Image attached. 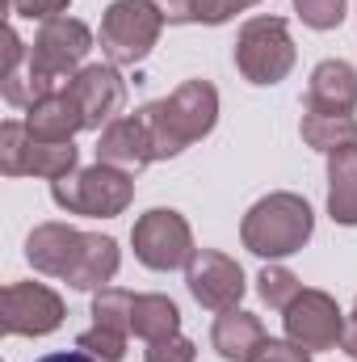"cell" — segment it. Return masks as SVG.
<instances>
[{
  "instance_id": "cell-15",
  "label": "cell",
  "mask_w": 357,
  "mask_h": 362,
  "mask_svg": "<svg viewBox=\"0 0 357 362\" xmlns=\"http://www.w3.org/2000/svg\"><path fill=\"white\" fill-rule=\"evenodd\" d=\"M307 110L320 114H353L357 110V68L345 59H324L315 64L307 81Z\"/></svg>"
},
{
  "instance_id": "cell-20",
  "label": "cell",
  "mask_w": 357,
  "mask_h": 362,
  "mask_svg": "<svg viewBox=\"0 0 357 362\" xmlns=\"http://www.w3.org/2000/svg\"><path fill=\"white\" fill-rule=\"evenodd\" d=\"M131 333H135V337H143L147 346H152V341H164V337H177V333H181V308L169 299V295H160V291L135 295Z\"/></svg>"
},
{
  "instance_id": "cell-18",
  "label": "cell",
  "mask_w": 357,
  "mask_h": 362,
  "mask_svg": "<svg viewBox=\"0 0 357 362\" xmlns=\"http://www.w3.org/2000/svg\"><path fill=\"white\" fill-rule=\"evenodd\" d=\"M122 266V249L114 236H101V232H85V249L76 257L72 274L63 278L72 291H101L114 282V274Z\"/></svg>"
},
{
  "instance_id": "cell-11",
  "label": "cell",
  "mask_w": 357,
  "mask_h": 362,
  "mask_svg": "<svg viewBox=\"0 0 357 362\" xmlns=\"http://www.w3.org/2000/svg\"><path fill=\"white\" fill-rule=\"evenodd\" d=\"M185 286L189 295L206 308V312H227V308H240L248 282L236 257L219 253V249H198L185 266Z\"/></svg>"
},
{
  "instance_id": "cell-27",
  "label": "cell",
  "mask_w": 357,
  "mask_h": 362,
  "mask_svg": "<svg viewBox=\"0 0 357 362\" xmlns=\"http://www.w3.org/2000/svg\"><path fill=\"white\" fill-rule=\"evenodd\" d=\"M248 362H311V350L294 346L290 337H265Z\"/></svg>"
},
{
  "instance_id": "cell-10",
  "label": "cell",
  "mask_w": 357,
  "mask_h": 362,
  "mask_svg": "<svg viewBox=\"0 0 357 362\" xmlns=\"http://www.w3.org/2000/svg\"><path fill=\"white\" fill-rule=\"evenodd\" d=\"M286 320V337L303 350H337L341 346V333H345V312L341 303L328 295V291H315V286H303L298 299L282 312Z\"/></svg>"
},
{
  "instance_id": "cell-26",
  "label": "cell",
  "mask_w": 357,
  "mask_h": 362,
  "mask_svg": "<svg viewBox=\"0 0 357 362\" xmlns=\"http://www.w3.org/2000/svg\"><path fill=\"white\" fill-rule=\"evenodd\" d=\"M253 4H261V0H198L193 25H223V21H231L236 13H244Z\"/></svg>"
},
{
  "instance_id": "cell-2",
  "label": "cell",
  "mask_w": 357,
  "mask_h": 362,
  "mask_svg": "<svg viewBox=\"0 0 357 362\" xmlns=\"http://www.w3.org/2000/svg\"><path fill=\"white\" fill-rule=\"evenodd\" d=\"M143 127H147V139H152V156L156 160H173L181 156L189 144L206 139L219 122V89L210 81H185L169 97L160 101H147L139 110Z\"/></svg>"
},
{
  "instance_id": "cell-28",
  "label": "cell",
  "mask_w": 357,
  "mask_h": 362,
  "mask_svg": "<svg viewBox=\"0 0 357 362\" xmlns=\"http://www.w3.org/2000/svg\"><path fill=\"white\" fill-rule=\"evenodd\" d=\"M198 358V346L189 341V337H164V341H152L147 346V354H143V362H193Z\"/></svg>"
},
{
  "instance_id": "cell-8",
  "label": "cell",
  "mask_w": 357,
  "mask_h": 362,
  "mask_svg": "<svg viewBox=\"0 0 357 362\" xmlns=\"http://www.w3.org/2000/svg\"><path fill=\"white\" fill-rule=\"evenodd\" d=\"M131 245H135V257L156 274L181 270L198 253L189 219L181 211H173V206H152L147 215H139L135 228H131Z\"/></svg>"
},
{
  "instance_id": "cell-5",
  "label": "cell",
  "mask_w": 357,
  "mask_h": 362,
  "mask_svg": "<svg viewBox=\"0 0 357 362\" xmlns=\"http://www.w3.org/2000/svg\"><path fill=\"white\" fill-rule=\"evenodd\" d=\"M298 51L290 25L282 17H253L236 34V68L248 85H282L294 68Z\"/></svg>"
},
{
  "instance_id": "cell-29",
  "label": "cell",
  "mask_w": 357,
  "mask_h": 362,
  "mask_svg": "<svg viewBox=\"0 0 357 362\" xmlns=\"http://www.w3.org/2000/svg\"><path fill=\"white\" fill-rule=\"evenodd\" d=\"M68 8H72V0H8V13H17L25 21H51Z\"/></svg>"
},
{
  "instance_id": "cell-4",
  "label": "cell",
  "mask_w": 357,
  "mask_h": 362,
  "mask_svg": "<svg viewBox=\"0 0 357 362\" xmlns=\"http://www.w3.org/2000/svg\"><path fill=\"white\" fill-rule=\"evenodd\" d=\"M164 30V13L156 0H114L101 17V55L114 68L143 64Z\"/></svg>"
},
{
  "instance_id": "cell-16",
  "label": "cell",
  "mask_w": 357,
  "mask_h": 362,
  "mask_svg": "<svg viewBox=\"0 0 357 362\" xmlns=\"http://www.w3.org/2000/svg\"><path fill=\"white\" fill-rule=\"evenodd\" d=\"M21 122H25V131L34 139H47V144H72V135L85 131V114H80V105H76L68 85L55 89L51 97H42L38 105H30Z\"/></svg>"
},
{
  "instance_id": "cell-9",
  "label": "cell",
  "mask_w": 357,
  "mask_h": 362,
  "mask_svg": "<svg viewBox=\"0 0 357 362\" xmlns=\"http://www.w3.org/2000/svg\"><path fill=\"white\" fill-rule=\"evenodd\" d=\"M63 299L42 282H8L0 291V329L4 337H47L63 325Z\"/></svg>"
},
{
  "instance_id": "cell-30",
  "label": "cell",
  "mask_w": 357,
  "mask_h": 362,
  "mask_svg": "<svg viewBox=\"0 0 357 362\" xmlns=\"http://www.w3.org/2000/svg\"><path fill=\"white\" fill-rule=\"evenodd\" d=\"M156 4H160V13H164L169 25H193V8H198V0H156Z\"/></svg>"
},
{
  "instance_id": "cell-17",
  "label": "cell",
  "mask_w": 357,
  "mask_h": 362,
  "mask_svg": "<svg viewBox=\"0 0 357 362\" xmlns=\"http://www.w3.org/2000/svg\"><path fill=\"white\" fill-rule=\"evenodd\" d=\"M261 341H265V329H261V316H253V312L227 308L210 325V346L223 362H248Z\"/></svg>"
},
{
  "instance_id": "cell-32",
  "label": "cell",
  "mask_w": 357,
  "mask_h": 362,
  "mask_svg": "<svg viewBox=\"0 0 357 362\" xmlns=\"http://www.w3.org/2000/svg\"><path fill=\"white\" fill-rule=\"evenodd\" d=\"M38 362H97L92 354H85V350H59V354H47V358Z\"/></svg>"
},
{
  "instance_id": "cell-14",
  "label": "cell",
  "mask_w": 357,
  "mask_h": 362,
  "mask_svg": "<svg viewBox=\"0 0 357 362\" xmlns=\"http://www.w3.org/2000/svg\"><path fill=\"white\" fill-rule=\"evenodd\" d=\"M85 249V232L72 223H38L25 236V262L47 278H68Z\"/></svg>"
},
{
  "instance_id": "cell-24",
  "label": "cell",
  "mask_w": 357,
  "mask_h": 362,
  "mask_svg": "<svg viewBox=\"0 0 357 362\" xmlns=\"http://www.w3.org/2000/svg\"><path fill=\"white\" fill-rule=\"evenodd\" d=\"M126 337L131 333H118V329H105V325H92L76 337V350L92 354L97 362H122L126 358Z\"/></svg>"
},
{
  "instance_id": "cell-3",
  "label": "cell",
  "mask_w": 357,
  "mask_h": 362,
  "mask_svg": "<svg viewBox=\"0 0 357 362\" xmlns=\"http://www.w3.org/2000/svg\"><path fill=\"white\" fill-rule=\"evenodd\" d=\"M311 232H315L311 202L303 194H290V189H277V194H265L261 202H253L244 223H240L244 249L265 257V262H282V257L298 253L311 240Z\"/></svg>"
},
{
  "instance_id": "cell-12",
  "label": "cell",
  "mask_w": 357,
  "mask_h": 362,
  "mask_svg": "<svg viewBox=\"0 0 357 362\" xmlns=\"http://www.w3.org/2000/svg\"><path fill=\"white\" fill-rule=\"evenodd\" d=\"M68 89H72L80 114H85V131H105L118 118L122 101H126V81L114 64H85L68 81Z\"/></svg>"
},
{
  "instance_id": "cell-25",
  "label": "cell",
  "mask_w": 357,
  "mask_h": 362,
  "mask_svg": "<svg viewBox=\"0 0 357 362\" xmlns=\"http://www.w3.org/2000/svg\"><path fill=\"white\" fill-rule=\"evenodd\" d=\"M294 13L311 30H337L345 21V0H294Z\"/></svg>"
},
{
  "instance_id": "cell-6",
  "label": "cell",
  "mask_w": 357,
  "mask_h": 362,
  "mask_svg": "<svg viewBox=\"0 0 357 362\" xmlns=\"http://www.w3.org/2000/svg\"><path fill=\"white\" fill-rule=\"evenodd\" d=\"M51 198L55 206H63L68 215H89V219H114L131 206L135 198V181L122 169L109 165H92V169H76L68 177L51 181Z\"/></svg>"
},
{
  "instance_id": "cell-23",
  "label": "cell",
  "mask_w": 357,
  "mask_h": 362,
  "mask_svg": "<svg viewBox=\"0 0 357 362\" xmlns=\"http://www.w3.org/2000/svg\"><path fill=\"white\" fill-rule=\"evenodd\" d=\"M298 291H303L298 274L286 270V266H265V270L257 274V295H261V303L273 308V312H286L298 299Z\"/></svg>"
},
{
  "instance_id": "cell-7",
  "label": "cell",
  "mask_w": 357,
  "mask_h": 362,
  "mask_svg": "<svg viewBox=\"0 0 357 362\" xmlns=\"http://www.w3.org/2000/svg\"><path fill=\"white\" fill-rule=\"evenodd\" d=\"M80 169L76 144H47L25 131V122H0V173L4 177H47L59 181Z\"/></svg>"
},
{
  "instance_id": "cell-22",
  "label": "cell",
  "mask_w": 357,
  "mask_h": 362,
  "mask_svg": "<svg viewBox=\"0 0 357 362\" xmlns=\"http://www.w3.org/2000/svg\"><path fill=\"white\" fill-rule=\"evenodd\" d=\"M131 316H135V295L122 286H101L92 291V325L131 333Z\"/></svg>"
},
{
  "instance_id": "cell-31",
  "label": "cell",
  "mask_w": 357,
  "mask_h": 362,
  "mask_svg": "<svg viewBox=\"0 0 357 362\" xmlns=\"http://www.w3.org/2000/svg\"><path fill=\"white\" fill-rule=\"evenodd\" d=\"M341 350L349 354V358L357 362V308H353V316H345V333H341Z\"/></svg>"
},
{
  "instance_id": "cell-13",
  "label": "cell",
  "mask_w": 357,
  "mask_h": 362,
  "mask_svg": "<svg viewBox=\"0 0 357 362\" xmlns=\"http://www.w3.org/2000/svg\"><path fill=\"white\" fill-rule=\"evenodd\" d=\"M97 160L109 165V169H122V173H143L156 156H152V139H147V127L139 114H118L101 139H97Z\"/></svg>"
},
{
  "instance_id": "cell-19",
  "label": "cell",
  "mask_w": 357,
  "mask_h": 362,
  "mask_svg": "<svg viewBox=\"0 0 357 362\" xmlns=\"http://www.w3.org/2000/svg\"><path fill=\"white\" fill-rule=\"evenodd\" d=\"M328 215L341 228H357V139L328 152Z\"/></svg>"
},
{
  "instance_id": "cell-1",
  "label": "cell",
  "mask_w": 357,
  "mask_h": 362,
  "mask_svg": "<svg viewBox=\"0 0 357 362\" xmlns=\"http://www.w3.org/2000/svg\"><path fill=\"white\" fill-rule=\"evenodd\" d=\"M92 51V30L85 21L59 13L51 21L38 25L34 34V47H30V59L17 68V72H4L0 76V93L13 110H30L38 105L42 97H51L55 89H63L89 59Z\"/></svg>"
},
{
  "instance_id": "cell-21",
  "label": "cell",
  "mask_w": 357,
  "mask_h": 362,
  "mask_svg": "<svg viewBox=\"0 0 357 362\" xmlns=\"http://www.w3.org/2000/svg\"><path fill=\"white\" fill-rule=\"evenodd\" d=\"M298 135L307 148L315 152H337L345 144L357 139V118L353 114H320V110H303V122H298Z\"/></svg>"
}]
</instances>
